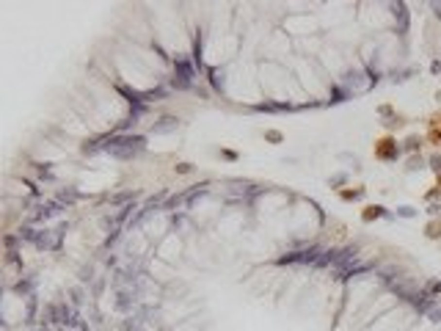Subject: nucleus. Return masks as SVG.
I'll use <instances>...</instances> for the list:
<instances>
[{
	"instance_id": "1",
	"label": "nucleus",
	"mask_w": 441,
	"mask_h": 331,
	"mask_svg": "<svg viewBox=\"0 0 441 331\" xmlns=\"http://www.w3.org/2000/svg\"><path fill=\"white\" fill-rule=\"evenodd\" d=\"M397 155H400V144H397V138H391V136H383L375 141V157L378 160H397Z\"/></svg>"
},
{
	"instance_id": "8",
	"label": "nucleus",
	"mask_w": 441,
	"mask_h": 331,
	"mask_svg": "<svg viewBox=\"0 0 441 331\" xmlns=\"http://www.w3.org/2000/svg\"><path fill=\"white\" fill-rule=\"evenodd\" d=\"M364 193V188H356V191H342V199H358Z\"/></svg>"
},
{
	"instance_id": "2",
	"label": "nucleus",
	"mask_w": 441,
	"mask_h": 331,
	"mask_svg": "<svg viewBox=\"0 0 441 331\" xmlns=\"http://www.w3.org/2000/svg\"><path fill=\"white\" fill-rule=\"evenodd\" d=\"M383 212H386V210H383L381 204H370V207H364V212H361V218H364V221H367V224H370V221H375V218H381Z\"/></svg>"
},
{
	"instance_id": "9",
	"label": "nucleus",
	"mask_w": 441,
	"mask_h": 331,
	"mask_svg": "<svg viewBox=\"0 0 441 331\" xmlns=\"http://www.w3.org/2000/svg\"><path fill=\"white\" fill-rule=\"evenodd\" d=\"M436 188H441V174H439V185H436Z\"/></svg>"
},
{
	"instance_id": "6",
	"label": "nucleus",
	"mask_w": 441,
	"mask_h": 331,
	"mask_svg": "<svg viewBox=\"0 0 441 331\" xmlns=\"http://www.w3.org/2000/svg\"><path fill=\"white\" fill-rule=\"evenodd\" d=\"M427 138H430V144H436L441 149V130H430V133H427Z\"/></svg>"
},
{
	"instance_id": "7",
	"label": "nucleus",
	"mask_w": 441,
	"mask_h": 331,
	"mask_svg": "<svg viewBox=\"0 0 441 331\" xmlns=\"http://www.w3.org/2000/svg\"><path fill=\"white\" fill-rule=\"evenodd\" d=\"M427 124H430V130H441V110H439V113H433Z\"/></svg>"
},
{
	"instance_id": "5",
	"label": "nucleus",
	"mask_w": 441,
	"mask_h": 331,
	"mask_svg": "<svg viewBox=\"0 0 441 331\" xmlns=\"http://www.w3.org/2000/svg\"><path fill=\"white\" fill-rule=\"evenodd\" d=\"M430 169L436 171V174H441V152H436V155H430Z\"/></svg>"
},
{
	"instance_id": "3",
	"label": "nucleus",
	"mask_w": 441,
	"mask_h": 331,
	"mask_svg": "<svg viewBox=\"0 0 441 331\" xmlns=\"http://www.w3.org/2000/svg\"><path fill=\"white\" fill-rule=\"evenodd\" d=\"M424 235H427L430 240H439V238H441V218L427 221V226H424Z\"/></svg>"
},
{
	"instance_id": "4",
	"label": "nucleus",
	"mask_w": 441,
	"mask_h": 331,
	"mask_svg": "<svg viewBox=\"0 0 441 331\" xmlns=\"http://www.w3.org/2000/svg\"><path fill=\"white\" fill-rule=\"evenodd\" d=\"M422 144H424V141H422L419 136H411V138L406 141V149H408V152H416V149H422Z\"/></svg>"
}]
</instances>
